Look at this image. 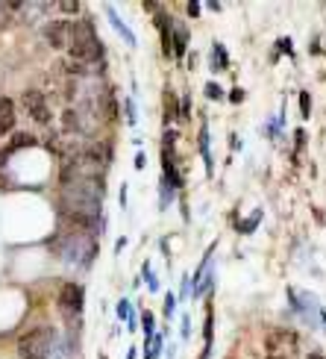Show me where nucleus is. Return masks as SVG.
<instances>
[{"label": "nucleus", "instance_id": "obj_1", "mask_svg": "<svg viewBox=\"0 0 326 359\" xmlns=\"http://www.w3.org/2000/svg\"><path fill=\"white\" fill-rule=\"evenodd\" d=\"M21 356L24 359H68V345L50 327H41V330H33L21 339Z\"/></svg>", "mask_w": 326, "mask_h": 359}, {"label": "nucleus", "instance_id": "obj_2", "mask_svg": "<svg viewBox=\"0 0 326 359\" xmlns=\"http://www.w3.org/2000/svg\"><path fill=\"white\" fill-rule=\"evenodd\" d=\"M68 50H71V56H73V62H80V65H85V68L103 62V44H100L94 27L88 24V21L73 24V36H71Z\"/></svg>", "mask_w": 326, "mask_h": 359}, {"label": "nucleus", "instance_id": "obj_3", "mask_svg": "<svg viewBox=\"0 0 326 359\" xmlns=\"http://www.w3.org/2000/svg\"><path fill=\"white\" fill-rule=\"evenodd\" d=\"M264 348H268V359H294L300 339L294 330H271L264 336Z\"/></svg>", "mask_w": 326, "mask_h": 359}, {"label": "nucleus", "instance_id": "obj_4", "mask_svg": "<svg viewBox=\"0 0 326 359\" xmlns=\"http://www.w3.org/2000/svg\"><path fill=\"white\" fill-rule=\"evenodd\" d=\"M62 257H65L68 262H80V265H88V262L94 259V242H92V238H83V236L71 238V242H65Z\"/></svg>", "mask_w": 326, "mask_h": 359}, {"label": "nucleus", "instance_id": "obj_5", "mask_svg": "<svg viewBox=\"0 0 326 359\" xmlns=\"http://www.w3.org/2000/svg\"><path fill=\"white\" fill-rule=\"evenodd\" d=\"M71 36H73V24L71 21H50L48 27H44V39H48V44L56 48V50L68 48Z\"/></svg>", "mask_w": 326, "mask_h": 359}, {"label": "nucleus", "instance_id": "obj_6", "mask_svg": "<svg viewBox=\"0 0 326 359\" xmlns=\"http://www.w3.org/2000/svg\"><path fill=\"white\" fill-rule=\"evenodd\" d=\"M83 286H77V283H65L62 292H59V306H62V312H68V316H80L83 312Z\"/></svg>", "mask_w": 326, "mask_h": 359}, {"label": "nucleus", "instance_id": "obj_7", "mask_svg": "<svg viewBox=\"0 0 326 359\" xmlns=\"http://www.w3.org/2000/svg\"><path fill=\"white\" fill-rule=\"evenodd\" d=\"M24 107H27V112L33 115L38 124H48V121H50L48 100H44V95H41V92H36V88H29V92H24Z\"/></svg>", "mask_w": 326, "mask_h": 359}, {"label": "nucleus", "instance_id": "obj_8", "mask_svg": "<svg viewBox=\"0 0 326 359\" xmlns=\"http://www.w3.org/2000/svg\"><path fill=\"white\" fill-rule=\"evenodd\" d=\"M12 127H15V103L6 97V100H0V136L12 133Z\"/></svg>", "mask_w": 326, "mask_h": 359}, {"label": "nucleus", "instance_id": "obj_9", "mask_svg": "<svg viewBox=\"0 0 326 359\" xmlns=\"http://www.w3.org/2000/svg\"><path fill=\"white\" fill-rule=\"evenodd\" d=\"M106 18H109V24H112V27L118 29V33H121V39H124V41L129 44V48H136L139 41H136V36H132V29H129V27H127V24H124L121 18H118V12H115L112 6H106Z\"/></svg>", "mask_w": 326, "mask_h": 359}, {"label": "nucleus", "instance_id": "obj_10", "mask_svg": "<svg viewBox=\"0 0 326 359\" xmlns=\"http://www.w3.org/2000/svg\"><path fill=\"white\" fill-rule=\"evenodd\" d=\"M212 333H215V316H212V306H206V324H203L206 348H203V359H209V353H212Z\"/></svg>", "mask_w": 326, "mask_h": 359}, {"label": "nucleus", "instance_id": "obj_11", "mask_svg": "<svg viewBox=\"0 0 326 359\" xmlns=\"http://www.w3.org/2000/svg\"><path fill=\"white\" fill-rule=\"evenodd\" d=\"M156 24H159V33H162V48H165V53L171 56V29H173V24L168 21L165 12L156 15Z\"/></svg>", "mask_w": 326, "mask_h": 359}, {"label": "nucleus", "instance_id": "obj_12", "mask_svg": "<svg viewBox=\"0 0 326 359\" xmlns=\"http://www.w3.org/2000/svg\"><path fill=\"white\" fill-rule=\"evenodd\" d=\"M141 327H144V356H147L150 339H153V333H156V318H153V312H144V316H141Z\"/></svg>", "mask_w": 326, "mask_h": 359}, {"label": "nucleus", "instance_id": "obj_13", "mask_svg": "<svg viewBox=\"0 0 326 359\" xmlns=\"http://www.w3.org/2000/svg\"><path fill=\"white\" fill-rule=\"evenodd\" d=\"M171 33H173V53L183 56L185 53V44H188V29L185 27H173Z\"/></svg>", "mask_w": 326, "mask_h": 359}, {"label": "nucleus", "instance_id": "obj_14", "mask_svg": "<svg viewBox=\"0 0 326 359\" xmlns=\"http://www.w3.org/2000/svg\"><path fill=\"white\" fill-rule=\"evenodd\" d=\"M200 154H203V162H206V171H212V156H209V130H200Z\"/></svg>", "mask_w": 326, "mask_h": 359}, {"label": "nucleus", "instance_id": "obj_15", "mask_svg": "<svg viewBox=\"0 0 326 359\" xmlns=\"http://www.w3.org/2000/svg\"><path fill=\"white\" fill-rule=\"evenodd\" d=\"M36 144V136H29V133H21V136H15L9 151H18V147H33Z\"/></svg>", "mask_w": 326, "mask_h": 359}, {"label": "nucleus", "instance_id": "obj_16", "mask_svg": "<svg viewBox=\"0 0 326 359\" xmlns=\"http://www.w3.org/2000/svg\"><path fill=\"white\" fill-rule=\"evenodd\" d=\"M212 56H215V62H212L215 71H224V68L229 65V62H227V50L220 48V44H215V48H212Z\"/></svg>", "mask_w": 326, "mask_h": 359}, {"label": "nucleus", "instance_id": "obj_17", "mask_svg": "<svg viewBox=\"0 0 326 359\" xmlns=\"http://www.w3.org/2000/svg\"><path fill=\"white\" fill-rule=\"evenodd\" d=\"M141 274H144V280H147V289H150V292H159V280H156V274H153V268H150V262H144V268H141Z\"/></svg>", "mask_w": 326, "mask_h": 359}, {"label": "nucleus", "instance_id": "obj_18", "mask_svg": "<svg viewBox=\"0 0 326 359\" xmlns=\"http://www.w3.org/2000/svg\"><path fill=\"white\" fill-rule=\"evenodd\" d=\"M259 221H262V209H256V212H253V215H250V218H247V221L241 224V227H239V230H241V233H253Z\"/></svg>", "mask_w": 326, "mask_h": 359}, {"label": "nucleus", "instance_id": "obj_19", "mask_svg": "<svg viewBox=\"0 0 326 359\" xmlns=\"http://www.w3.org/2000/svg\"><path fill=\"white\" fill-rule=\"evenodd\" d=\"M300 115H303V118L312 115V100H309V92L300 95Z\"/></svg>", "mask_w": 326, "mask_h": 359}, {"label": "nucleus", "instance_id": "obj_20", "mask_svg": "<svg viewBox=\"0 0 326 359\" xmlns=\"http://www.w3.org/2000/svg\"><path fill=\"white\" fill-rule=\"evenodd\" d=\"M165 103H168V112H165V121H171V118H176V97L168 92L165 95Z\"/></svg>", "mask_w": 326, "mask_h": 359}, {"label": "nucleus", "instance_id": "obj_21", "mask_svg": "<svg viewBox=\"0 0 326 359\" xmlns=\"http://www.w3.org/2000/svg\"><path fill=\"white\" fill-rule=\"evenodd\" d=\"M129 316H132V306H129V301H121V304H118V318L127 321Z\"/></svg>", "mask_w": 326, "mask_h": 359}, {"label": "nucleus", "instance_id": "obj_22", "mask_svg": "<svg viewBox=\"0 0 326 359\" xmlns=\"http://www.w3.org/2000/svg\"><path fill=\"white\" fill-rule=\"evenodd\" d=\"M173 309H176V294H168V297H165V316H168V318L173 316Z\"/></svg>", "mask_w": 326, "mask_h": 359}, {"label": "nucleus", "instance_id": "obj_23", "mask_svg": "<svg viewBox=\"0 0 326 359\" xmlns=\"http://www.w3.org/2000/svg\"><path fill=\"white\" fill-rule=\"evenodd\" d=\"M124 107H127V121H129V124H136V103H132V100H127Z\"/></svg>", "mask_w": 326, "mask_h": 359}, {"label": "nucleus", "instance_id": "obj_24", "mask_svg": "<svg viewBox=\"0 0 326 359\" xmlns=\"http://www.w3.org/2000/svg\"><path fill=\"white\" fill-rule=\"evenodd\" d=\"M62 12H80V4H73V0H65V4H59Z\"/></svg>", "mask_w": 326, "mask_h": 359}, {"label": "nucleus", "instance_id": "obj_25", "mask_svg": "<svg viewBox=\"0 0 326 359\" xmlns=\"http://www.w3.org/2000/svg\"><path fill=\"white\" fill-rule=\"evenodd\" d=\"M206 97H212V100L220 97V88H218L215 83H209V86H206Z\"/></svg>", "mask_w": 326, "mask_h": 359}, {"label": "nucleus", "instance_id": "obj_26", "mask_svg": "<svg viewBox=\"0 0 326 359\" xmlns=\"http://www.w3.org/2000/svg\"><path fill=\"white\" fill-rule=\"evenodd\" d=\"M9 147H6V151H0V174H3V165H6V162H9Z\"/></svg>", "mask_w": 326, "mask_h": 359}, {"label": "nucleus", "instance_id": "obj_27", "mask_svg": "<svg viewBox=\"0 0 326 359\" xmlns=\"http://www.w3.org/2000/svg\"><path fill=\"white\" fill-rule=\"evenodd\" d=\"M188 15H191V18H197V15H200V4L191 0V4H188Z\"/></svg>", "mask_w": 326, "mask_h": 359}, {"label": "nucleus", "instance_id": "obj_28", "mask_svg": "<svg viewBox=\"0 0 326 359\" xmlns=\"http://www.w3.org/2000/svg\"><path fill=\"white\" fill-rule=\"evenodd\" d=\"M279 48H283V50H285L288 56H291V50H294V48H291V41H285V39H283V41H279Z\"/></svg>", "mask_w": 326, "mask_h": 359}, {"label": "nucleus", "instance_id": "obj_29", "mask_svg": "<svg viewBox=\"0 0 326 359\" xmlns=\"http://www.w3.org/2000/svg\"><path fill=\"white\" fill-rule=\"evenodd\" d=\"M188 333H191V327H188V318H183V339H188Z\"/></svg>", "mask_w": 326, "mask_h": 359}, {"label": "nucleus", "instance_id": "obj_30", "mask_svg": "<svg viewBox=\"0 0 326 359\" xmlns=\"http://www.w3.org/2000/svg\"><path fill=\"white\" fill-rule=\"evenodd\" d=\"M136 168H144V154H136Z\"/></svg>", "mask_w": 326, "mask_h": 359}, {"label": "nucleus", "instance_id": "obj_31", "mask_svg": "<svg viewBox=\"0 0 326 359\" xmlns=\"http://www.w3.org/2000/svg\"><path fill=\"white\" fill-rule=\"evenodd\" d=\"M309 359H323V356H309Z\"/></svg>", "mask_w": 326, "mask_h": 359}, {"label": "nucleus", "instance_id": "obj_32", "mask_svg": "<svg viewBox=\"0 0 326 359\" xmlns=\"http://www.w3.org/2000/svg\"><path fill=\"white\" fill-rule=\"evenodd\" d=\"M323 318H326V316H323Z\"/></svg>", "mask_w": 326, "mask_h": 359}]
</instances>
